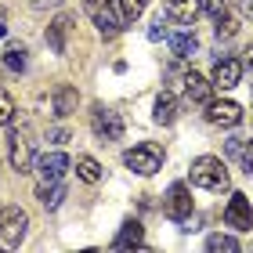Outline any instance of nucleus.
Wrapping results in <instances>:
<instances>
[{"label": "nucleus", "instance_id": "1", "mask_svg": "<svg viewBox=\"0 0 253 253\" xmlns=\"http://www.w3.org/2000/svg\"><path fill=\"white\" fill-rule=\"evenodd\" d=\"M192 185H199L206 192H224L228 188V167L221 163L217 156H199L192 159Z\"/></svg>", "mask_w": 253, "mask_h": 253}, {"label": "nucleus", "instance_id": "2", "mask_svg": "<svg viewBox=\"0 0 253 253\" xmlns=\"http://www.w3.org/2000/svg\"><path fill=\"white\" fill-rule=\"evenodd\" d=\"M29 228V213L22 206H4L0 210V250H18Z\"/></svg>", "mask_w": 253, "mask_h": 253}, {"label": "nucleus", "instance_id": "3", "mask_svg": "<svg viewBox=\"0 0 253 253\" xmlns=\"http://www.w3.org/2000/svg\"><path fill=\"white\" fill-rule=\"evenodd\" d=\"M123 167L134 170V174H141V177H152L156 170L163 167V148L152 145V141L134 145V148H126V152H123Z\"/></svg>", "mask_w": 253, "mask_h": 253}, {"label": "nucleus", "instance_id": "4", "mask_svg": "<svg viewBox=\"0 0 253 253\" xmlns=\"http://www.w3.org/2000/svg\"><path fill=\"white\" fill-rule=\"evenodd\" d=\"M90 126H94V134L101 137V141H120L123 137V116L112 109H94L90 112Z\"/></svg>", "mask_w": 253, "mask_h": 253}, {"label": "nucleus", "instance_id": "5", "mask_svg": "<svg viewBox=\"0 0 253 253\" xmlns=\"http://www.w3.org/2000/svg\"><path fill=\"white\" fill-rule=\"evenodd\" d=\"M163 210H167V217H170V221H177V224L192 217V192H188V185H185V181L170 185V192H167V206H163Z\"/></svg>", "mask_w": 253, "mask_h": 253}, {"label": "nucleus", "instance_id": "6", "mask_svg": "<svg viewBox=\"0 0 253 253\" xmlns=\"http://www.w3.org/2000/svg\"><path fill=\"white\" fill-rule=\"evenodd\" d=\"M239 80H243V62L239 58H228V54H221V58L213 62V76H210V84L217 90H232L239 87Z\"/></svg>", "mask_w": 253, "mask_h": 253}, {"label": "nucleus", "instance_id": "7", "mask_svg": "<svg viewBox=\"0 0 253 253\" xmlns=\"http://www.w3.org/2000/svg\"><path fill=\"white\" fill-rule=\"evenodd\" d=\"M90 15H94V26H98V33H101L105 40H112V37L123 29V15H120L116 0H105V4L90 7Z\"/></svg>", "mask_w": 253, "mask_h": 253}, {"label": "nucleus", "instance_id": "8", "mask_svg": "<svg viewBox=\"0 0 253 253\" xmlns=\"http://www.w3.org/2000/svg\"><path fill=\"white\" fill-rule=\"evenodd\" d=\"M224 224L235 228V232H246V228L253 224V206H250V199H246L243 192H235L232 199H228V206H224Z\"/></svg>", "mask_w": 253, "mask_h": 253}, {"label": "nucleus", "instance_id": "9", "mask_svg": "<svg viewBox=\"0 0 253 253\" xmlns=\"http://www.w3.org/2000/svg\"><path fill=\"white\" fill-rule=\"evenodd\" d=\"M69 167H73V163H69L65 152H43V156L37 159V174H40V181H62Z\"/></svg>", "mask_w": 253, "mask_h": 253}, {"label": "nucleus", "instance_id": "10", "mask_svg": "<svg viewBox=\"0 0 253 253\" xmlns=\"http://www.w3.org/2000/svg\"><path fill=\"white\" fill-rule=\"evenodd\" d=\"M206 120L217 126H239L243 123V105H235V101H210L206 105Z\"/></svg>", "mask_w": 253, "mask_h": 253}, {"label": "nucleus", "instance_id": "11", "mask_svg": "<svg viewBox=\"0 0 253 253\" xmlns=\"http://www.w3.org/2000/svg\"><path fill=\"white\" fill-rule=\"evenodd\" d=\"M7 141H11V167H15L18 174H26V170L33 167V148H29V141H26V137H22L18 130L11 134Z\"/></svg>", "mask_w": 253, "mask_h": 253}, {"label": "nucleus", "instance_id": "12", "mask_svg": "<svg viewBox=\"0 0 253 253\" xmlns=\"http://www.w3.org/2000/svg\"><path fill=\"white\" fill-rule=\"evenodd\" d=\"M163 15L174 18V22H181V26H192L195 15H199V0H167Z\"/></svg>", "mask_w": 253, "mask_h": 253}, {"label": "nucleus", "instance_id": "13", "mask_svg": "<svg viewBox=\"0 0 253 253\" xmlns=\"http://www.w3.org/2000/svg\"><path fill=\"white\" fill-rule=\"evenodd\" d=\"M210 90H213V84L206 76H199V73L185 76V98L195 101V105H206V101H210Z\"/></svg>", "mask_w": 253, "mask_h": 253}, {"label": "nucleus", "instance_id": "14", "mask_svg": "<svg viewBox=\"0 0 253 253\" xmlns=\"http://www.w3.org/2000/svg\"><path fill=\"white\" fill-rule=\"evenodd\" d=\"M69 29H73V18L69 15H58L47 26V47L54 51V54H65V37H69Z\"/></svg>", "mask_w": 253, "mask_h": 253}, {"label": "nucleus", "instance_id": "15", "mask_svg": "<svg viewBox=\"0 0 253 253\" xmlns=\"http://www.w3.org/2000/svg\"><path fill=\"white\" fill-rule=\"evenodd\" d=\"M76 101H80L76 87L73 84H58V87H54V98H51L54 116H69V112H76Z\"/></svg>", "mask_w": 253, "mask_h": 253}, {"label": "nucleus", "instance_id": "16", "mask_svg": "<svg viewBox=\"0 0 253 253\" xmlns=\"http://www.w3.org/2000/svg\"><path fill=\"white\" fill-rule=\"evenodd\" d=\"M141 239H145V228L137 224V221H126L120 228V235L112 239V250H130V246H141Z\"/></svg>", "mask_w": 253, "mask_h": 253}, {"label": "nucleus", "instance_id": "17", "mask_svg": "<svg viewBox=\"0 0 253 253\" xmlns=\"http://www.w3.org/2000/svg\"><path fill=\"white\" fill-rule=\"evenodd\" d=\"M170 37V51H174V58H192L195 51H199V40L192 37V33H167Z\"/></svg>", "mask_w": 253, "mask_h": 253}, {"label": "nucleus", "instance_id": "18", "mask_svg": "<svg viewBox=\"0 0 253 253\" xmlns=\"http://www.w3.org/2000/svg\"><path fill=\"white\" fill-rule=\"evenodd\" d=\"M37 195H40V203L47 206V210H58L62 199H65V185L62 181H43V185L37 188Z\"/></svg>", "mask_w": 253, "mask_h": 253}, {"label": "nucleus", "instance_id": "19", "mask_svg": "<svg viewBox=\"0 0 253 253\" xmlns=\"http://www.w3.org/2000/svg\"><path fill=\"white\" fill-rule=\"evenodd\" d=\"M177 120V101H174V94H159L156 98V123L159 126H170Z\"/></svg>", "mask_w": 253, "mask_h": 253}, {"label": "nucleus", "instance_id": "20", "mask_svg": "<svg viewBox=\"0 0 253 253\" xmlns=\"http://www.w3.org/2000/svg\"><path fill=\"white\" fill-rule=\"evenodd\" d=\"M76 177H80V181H87V185H98V181H101V167H98V159L80 156V159H76Z\"/></svg>", "mask_w": 253, "mask_h": 253}, {"label": "nucleus", "instance_id": "21", "mask_svg": "<svg viewBox=\"0 0 253 253\" xmlns=\"http://www.w3.org/2000/svg\"><path fill=\"white\" fill-rule=\"evenodd\" d=\"M206 250L210 253H239L243 246H239V239H232V235H210L206 239Z\"/></svg>", "mask_w": 253, "mask_h": 253}, {"label": "nucleus", "instance_id": "22", "mask_svg": "<svg viewBox=\"0 0 253 253\" xmlns=\"http://www.w3.org/2000/svg\"><path fill=\"white\" fill-rule=\"evenodd\" d=\"M4 65L11 73H22V69H26V43H11L4 51Z\"/></svg>", "mask_w": 253, "mask_h": 253}, {"label": "nucleus", "instance_id": "23", "mask_svg": "<svg viewBox=\"0 0 253 253\" xmlns=\"http://www.w3.org/2000/svg\"><path fill=\"white\" fill-rule=\"evenodd\" d=\"M213 18H217V40H228V37H235V33H239V18L235 15L221 11V15H213Z\"/></svg>", "mask_w": 253, "mask_h": 253}, {"label": "nucleus", "instance_id": "24", "mask_svg": "<svg viewBox=\"0 0 253 253\" xmlns=\"http://www.w3.org/2000/svg\"><path fill=\"white\" fill-rule=\"evenodd\" d=\"M116 7H120L123 22H134V18L145 11V0H116Z\"/></svg>", "mask_w": 253, "mask_h": 253}, {"label": "nucleus", "instance_id": "25", "mask_svg": "<svg viewBox=\"0 0 253 253\" xmlns=\"http://www.w3.org/2000/svg\"><path fill=\"white\" fill-rule=\"evenodd\" d=\"M11 120H15V101H11V94L4 87H0V126H7Z\"/></svg>", "mask_w": 253, "mask_h": 253}, {"label": "nucleus", "instance_id": "26", "mask_svg": "<svg viewBox=\"0 0 253 253\" xmlns=\"http://www.w3.org/2000/svg\"><path fill=\"white\" fill-rule=\"evenodd\" d=\"M167 33H170V29H167V15H159V18L152 22V26H148V40L156 43V40H163Z\"/></svg>", "mask_w": 253, "mask_h": 253}, {"label": "nucleus", "instance_id": "27", "mask_svg": "<svg viewBox=\"0 0 253 253\" xmlns=\"http://www.w3.org/2000/svg\"><path fill=\"white\" fill-rule=\"evenodd\" d=\"M199 11H210V15H221V11H228V0H199Z\"/></svg>", "mask_w": 253, "mask_h": 253}, {"label": "nucleus", "instance_id": "28", "mask_svg": "<svg viewBox=\"0 0 253 253\" xmlns=\"http://www.w3.org/2000/svg\"><path fill=\"white\" fill-rule=\"evenodd\" d=\"M239 159H243V170H246V174H253V141H250V148L243 145V156H239Z\"/></svg>", "mask_w": 253, "mask_h": 253}, {"label": "nucleus", "instance_id": "29", "mask_svg": "<svg viewBox=\"0 0 253 253\" xmlns=\"http://www.w3.org/2000/svg\"><path fill=\"white\" fill-rule=\"evenodd\" d=\"M51 141L54 145H65L69 141V130H51Z\"/></svg>", "mask_w": 253, "mask_h": 253}, {"label": "nucleus", "instance_id": "30", "mask_svg": "<svg viewBox=\"0 0 253 253\" xmlns=\"http://www.w3.org/2000/svg\"><path fill=\"white\" fill-rule=\"evenodd\" d=\"M0 37H7V11L0 7Z\"/></svg>", "mask_w": 253, "mask_h": 253}, {"label": "nucleus", "instance_id": "31", "mask_svg": "<svg viewBox=\"0 0 253 253\" xmlns=\"http://www.w3.org/2000/svg\"><path fill=\"white\" fill-rule=\"evenodd\" d=\"M243 65H253V43H250V47L243 51Z\"/></svg>", "mask_w": 253, "mask_h": 253}, {"label": "nucleus", "instance_id": "32", "mask_svg": "<svg viewBox=\"0 0 253 253\" xmlns=\"http://www.w3.org/2000/svg\"><path fill=\"white\" fill-rule=\"evenodd\" d=\"M243 11H246V15H253V0H243Z\"/></svg>", "mask_w": 253, "mask_h": 253}, {"label": "nucleus", "instance_id": "33", "mask_svg": "<svg viewBox=\"0 0 253 253\" xmlns=\"http://www.w3.org/2000/svg\"><path fill=\"white\" fill-rule=\"evenodd\" d=\"M87 4H90V7H98V4H105V0H87Z\"/></svg>", "mask_w": 253, "mask_h": 253}]
</instances>
